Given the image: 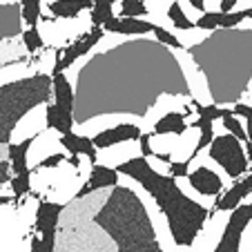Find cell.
I'll return each instance as SVG.
<instances>
[{
	"mask_svg": "<svg viewBox=\"0 0 252 252\" xmlns=\"http://www.w3.org/2000/svg\"><path fill=\"white\" fill-rule=\"evenodd\" d=\"M188 116L183 114V112H167V114H163L161 119L154 123L152 127V136H167V134H172V136H183V134L188 132Z\"/></svg>",
	"mask_w": 252,
	"mask_h": 252,
	"instance_id": "cell-20",
	"label": "cell"
},
{
	"mask_svg": "<svg viewBox=\"0 0 252 252\" xmlns=\"http://www.w3.org/2000/svg\"><path fill=\"white\" fill-rule=\"evenodd\" d=\"M188 2H190V7L192 9H196V11H201V14H205V0H188Z\"/></svg>",
	"mask_w": 252,
	"mask_h": 252,
	"instance_id": "cell-35",
	"label": "cell"
},
{
	"mask_svg": "<svg viewBox=\"0 0 252 252\" xmlns=\"http://www.w3.org/2000/svg\"><path fill=\"white\" fill-rule=\"evenodd\" d=\"M246 16H248V20H252V7H248L246 9Z\"/></svg>",
	"mask_w": 252,
	"mask_h": 252,
	"instance_id": "cell-37",
	"label": "cell"
},
{
	"mask_svg": "<svg viewBox=\"0 0 252 252\" xmlns=\"http://www.w3.org/2000/svg\"><path fill=\"white\" fill-rule=\"evenodd\" d=\"M167 174L174 176V179H188L190 174V163L188 161H172L167 165Z\"/></svg>",
	"mask_w": 252,
	"mask_h": 252,
	"instance_id": "cell-30",
	"label": "cell"
},
{
	"mask_svg": "<svg viewBox=\"0 0 252 252\" xmlns=\"http://www.w3.org/2000/svg\"><path fill=\"white\" fill-rule=\"evenodd\" d=\"M188 183H190L192 190L199 192L201 196H212V199H219L225 188L223 179L205 165H199L196 170H192L190 174H188Z\"/></svg>",
	"mask_w": 252,
	"mask_h": 252,
	"instance_id": "cell-13",
	"label": "cell"
},
{
	"mask_svg": "<svg viewBox=\"0 0 252 252\" xmlns=\"http://www.w3.org/2000/svg\"><path fill=\"white\" fill-rule=\"evenodd\" d=\"M20 40H23V47H25V52H27L29 56L38 54L40 49L45 47V40H43V36H40L38 27H27L23 32V36H20Z\"/></svg>",
	"mask_w": 252,
	"mask_h": 252,
	"instance_id": "cell-25",
	"label": "cell"
},
{
	"mask_svg": "<svg viewBox=\"0 0 252 252\" xmlns=\"http://www.w3.org/2000/svg\"><path fill=\"white\" fill-rule=\"evenodd\" d=\"M252 223V203H241L230 212V219L225 223L221 239L214 248V252H241V241L246 228Z\"/></svg>",
	"mask_w": 252,
	"mask_h": 252,
	"instance_id": "cell-8",
	"label": "cell"
},
{
	"mask_svg": "<svg viewBox=\"0 0 252 252\" xmlns=\"http://www.w3.org/2000/svg\"><path fill=\"white\" fill-rule=\"evenodd\" d=\"M119 2V0H98L94 7H92L90 11V20L92 25H96V27H103L105 23L110 18H114V5Z\"/></svg>",
	"mask_w": 252,
	"mask_h": 252,
	"instance_id": "cell-23",
	"label": "cell"
},
{
	"mask_svg": "<svg viewBox=\"0 0 252 252\" xmlns=\"http://www.w3.org/2000/svg\"><path fill=\"white\" fill-rule=\"evenodd\" d=\"M103 36H105L103 27L92 25V27L87 29V32H83L76 40H71V43H67L65 47L56 49V61H54L52 74H65V71L78 61V58L87 56V54H90L92 49L103 40Z\"/></svg>",
	"mask_w": 252,
	"mask_h": 252,
	"instance_id": "cell-7",
	"label": "cell"
},
{
	"mask_svg": "<svg viewBox=\"0 0 252 252\" xmlns=\"http://www.w3.org/2000/svg\"><path fill=\"white\" fill-rule=\"evenodd\" d=\"M11 163L7 157H0V188L2 186H9L11 183Z\"/></svg>",
	"mask_w": 252,
	"mask_h": 252,
	"instance_id": "cell-32",
	"label": "cell"
},
{
	"mask_svg": "<svg viewBox=\"0 0 252 252\" xmlns=\"http://www.w3.org/2000/svg\"><path fill=\"white\" fill-rule=\"evenodd\" d=\"M54 81V105L61 112V116L65 119V123L74 129V85L69 83L67 74H52Z\"/></svg>",
	"mask_w": 252,
	"mask_h": 252,
	"instance_id": "cell-12",
	"label": "cell"
},
{
	"mask_svg": "<svg viewBox=\"0 0 252 252\" xmlns=\"http://www.w3.org/2000/svg\"><path fill=\"white\" fill-rule=\"evenodd\" d=\"M11 65H27V61H16V63H0V69H5V67H11Z\"/></svg>",
	"mask_w": 252,
	"mask_h": 252,
	"instance_id": "cell-36",
	"label": "cell"
},
{
	"mask_svg": "<svg viewBox=\"0 0 252 252\" xmlns=\"http://www.w3.org/2000/svg\"><path fill=\"white\" fill-rule=\"evenodd\" d=\"M232 114L234 116H241L246 121V132H248V141L252 145V105H246V103H237L232 107Z\"/></svg>",
	"mask_w": 252,
	"mask_h": 252,
	"instance_id": "cell-29",
	"label": "cell"
},
{
	"mask_svg": "<svg viewBox=\"0 0 252 252\" xmlns=\"http://www.w3.org/2000/svg\"><path fill=\"white\" fill-rule=\"evenodd\" d=\"M54 98V81L47 71L7 81L0 85V145L7 148L18 123L32 110Z\"/></svg>",
	"mask_w": 252,
	"mask_h": 252,
	"instance_id": "cell-5",
	"label": "cell"
},
{
	"mask_svg": "<svg viewBox=\"0 0 252 252\" xmlns=\"http://www.w3.org/2000/svg\"><path fill=\"white\" fill-rule=\"evenodd\" d=\"M221 123H223V127L228 129L232 136H237L239 141L243 143V145H250V141H248V132H246V125H241V121L237 119V116L232 114V107H225L223 110V116H221ZM252 148V145H250Z\"/></svg>",
	"mask_w": 252,
	"mask_h": 252,
	"instance_id": "cell-22",
	"label": "cell"
},
{
	"mask_svg": "<svg viewBox=\"0 0 252 252\" xmlns=\"http://www.w3.org/2000/svg\"><path fill=\"white\" fill-rule=\"evenodd\" d=\"M248 194H252V172L246 174L243 179H239V181H234V186H230L228 190H223V194L214 201V208L210 210V214L214 217L217 212H232L234 208H239L243 203V199Z\"/></svg>",
	"mask_w": 252,
	"mask_h": 252,
	"instance_id": "cell-14",
	"label": "cell"
},
{
	"mask_svg": "<svg viewBox=\"0 0 252 252\" xmlns=\"http://www.w3.org/2000/svg\"><path fill=\"white\" fill-rule=\"evenodd\" d=\"M248 20L246 9L239 11H230V14H223V11H205L199 18L194 20L196 29H203V32H214V29H234L239 25Z\"/></svg>",
	"mask_w": 252,
	"mask_h": 252,
	"instance_id": "cell-16",
	"label": "cell"
},
{
	"mask_svg": "<svg viewBox=\"0 0 252 252\" xmlns=\"http://www.w3.org/2000/svg\"><path fill=\"white\" fill-rule=\"evenodd\" d=\"M143 136V129L141 125L136 123H119V125H112L107 129H100L92 136L94 141L96 150H110L114 145H121V143H129V141H138Z\"/></svg>",
	"mask_w": 252,
	"mask_h": 252,
	"instance_id": "cell-10",
	"label": "cell"
},
{
	"mask_svg": "<svg viewBox=\"0 0 252 252\" xmlns=\"http://www.w3.org/2000/svg\"><path fill=\"white\" fill-rule=\"evenodd\" d=\"M92 0H47L45 9L54 20H74L83 11H92Z\"/></svg>",
	"mask_w": 252,
	"mask_h": 252,
	"instance_id": "cell-18",
	"label": "cell"
},
{
	"mask_svg": "<svg viewBox=\"0 0 252 252\" xmlns=\"http://www.w3.org/2000/svg\"><path fill=\"white\" fill-rule=\"evenodd\" d=\"M116 172L121 176H127V179L136 181L154 199L161 214L165 217V223L174 246H194V241L203 232L208 219H212L210 208H205L203 203L188 196L179 186V179H174L170 174H161L158 170H154L150 165L148 158L143 157H134L125 163H119Z\"/></svg>",
	"mask_w": 252,
	"mask_h": 252,
	"instance_id": "cell-3",
	"label": "cell"
},
{
	"mask_svg": "<svg viewBox=\"0 0 252 252\" xmlns=\"http://www.w3.org/2000/svg\"><path fill=\"white\" fill-rule=\"evenodd\" d=\"M119 179H121V174L116 172V167L94 163V165H92V170H90V179H87V181L78 188V192H76V196H74V199L81 201V199H85V196L94 194V192H98V190L116 188V186H119Z\"/></svg>",
	"mask_w": 252,
	"mask_h": 252,
	"instance_id": "cell-11",
	"label": "cell"
},
{
	"mask_svg": "<svg viewBox=\"0 0 252 252\" xmlns=\"http://www.w3.org/2000/svg\"><path fill=\"white\" fill-rule=\"evenodd\" d=\"M45 121H47V127L49 129H56L58 134H67V132H74L69 125L65 123V119L61 116V112L56 110L54 103H47L45 105Z\"/></svg>",
	"mask_w": 252,
	"mask_h": 252,
	"instance_id": "cell-26",
	"label": "cell"
},
{
	"mask_svg": "<svg viewBox=\"0 0 252 252\" xmlns=\"http://www.w3.org/2000/svg\"><path fill=\"white\" fill-rule=\"evenodd\" d=\"M208 157L232 181H239V179H243L250 172V158H248L246 145L237 136H232L230 132L219 134V136L212 138V143H210V148H208Z\"/></svg>",
	"mask_w": 252,
	"mask_h": 252,
	"instance_id": "cell-6",
	"label": "cell"
},
{
	"mask_svg": "<svg viewBox=\"0 0 252 252\" xmlns=\"http://www.w3.org/2000/svg\"><path fill=\"white\" fill-rule=\"evenodd\" d=\"M69 157H65V154H52V157H47V158H43V161L38 163V165L33 167L32 172H38V170H47V167H58L61 163H65Z\"/></svg>",
	"mask_w": 252,
	"mask_h": 252,
	"instance_id": "cell-31",
	"label": "cell"
},
{
	"mask_svg": "<svg viewBox=\"0 0 252 252\" xmlns=\"http://www.w3.org/2000/svg\"><path fill=\"white\" fill-rule=\"evenodd\" d=\"M23 9L18 0H2L0 2V43H11L20 38L25 32Z\"/></svg>",
	"mask_w": 252,
	"mask_h": 252,
	"instance_id": "cell-9",
	"label": "cell"
},
{
	"mask_svg": "<svg viewBox=\"0 0 252 252\" xmlns=\"http://www.w3.org/2000/svg\"><path fill=\"white\" fill-rule=\"evenodd\" d=\"M33 145V138H25L20 143H9L7 145V158L11 163V174L14 176H32L29 167V150Z\"/></svg>",
	"mask_w": 252,
	"mask_h": 252,
	"instance_id": "cell-19",
	"label": "cell"
},
{
	"mask_svg": "<svg viewBox=\"0 0 252 252\" xmlns=\"http://www.w3.org/2000/svg\"><path fill=\"white\" fill-rule=\"evenodd\" d=\"M150 138H152V134H143V136L138 138V148H141L143 158H152L154 157V150H152V145H150Z\"/></svg>",
	"mask_w": 252,
	"mask_h": 252,
	"instance_id": "cell-33",
	"label": "cell"
},
{
	"mask_svg": "<svg viewBox=\"0 0 252 252\" xmlns=\"http://www.w3.org/2000/svg\"><path fill=\"white\" fill-rule=\"evenodd\" d=\"M157 25L150 23L145 18H123V16H114L103 25L105 33H116V36H148L154 33Z\"/></svg>",
	"mask_w": 252,
	"mask_h": 252,
	"instance_id": "cell-15",
	"label": "cell"
},
{
	"mask_svg": "<svg viewBox=\"0 0 252 252\" xmlns=\"http://www.w3.org/2000/svg\"><path fill=\"white\" fill-rule=\"evenodd\" d=\"M58 143L67 150L69 157H85L92 165L98 163V150H96L94 141L90 136H83V134H76V132H67V134H61Z\"/></svg>",
	"mask_w": 252,
	"mask_h": 252,
	"instance_id": "cell-17",
	"label": "cell"
},
{
	"mask_svg": "<svg viewBox=\"0 0 252 252\" xmlns=\"http://www.w3.org/2000/svg\"><path fill=\"white\" fill-rule=\"evenodd\" d=\"M188 56L205 78L217 107H234L252 85V27L214 29L208 38L188 47Z\"/></svg>",
	"mask_w": 252,
	"mask_h": 252,
	"instance_id": "cell-2",
	"label": "cell"
},
{
	"mask_svg": "<svg viewBox=\"0 0 252 252\" xmlns=\"http://www.w3.org/2000/svg\"><path fill=\"white\" fill-rule=\"evenodd\" d=\"M167 18H170V23L174 25L176 29H181V32H190V29H196L194 27V20H190L186 16V11H183L181 2L179 0H172L170 7H167Z\"/></svg>",
	"mask_w": 252,
	"mask_h": 252,
	"instance_id": "cell-24",
	"label": "cell"
},
{
	"mask_svg": "<svg viewBox=\"0 0 252 252\" xmlns=\"http://www.w3.org/2000/svg\"><path fill=\"white\" fill-rule=\"evenodd\" d=\"M94 223L114 241L119 252H163L148 208L127 186L112 188L94 214Z\"/></svg>",
	"mask_w": 252,
	"mask_h": 252,
	"instance_id": "cell-4",
	"label": "cell"
},
{
	"mask_svg": "<svg viewBox=\"0 0 252 252\" xmlns=\"http://www.w3.org/2000/svg\"><path fill=\"white\" fill-rule=\"evenodd\" d=\"M23 9V23L25 27H38L43 18V0H18Z\"/></svg>",
	"mask_w": 252,
	"mask_h": 252,
	"instance_id": "cell-21",
	"label": "cell"
},
{
	"mask_svg": "<svg viewBox=\"0 0 252 252\" xmlns=\"http://www.w3.org/2000/svg\"><path fill=\"white\" fill-rule=\"evenodd\" d=\"M119 2L123 18H145L150 14V7L145 5V0H119Z\"/></svg>",
	"mask_w": 252,
	"mask_h": 252,
	"instance_id": "cell-27",
	"label": "cell"
},
{
	"mask_svg": "<svg viewBox=\"0 0 252 252\" xmlns=\"http://www.w3.org/2000/svg\"><path fill=\"white\" fill-rule=\"evenodd\" d=\"M237 2H239V0H219V11H223V14H230V11H234Z\"/></svg>",
	"mask_w": 252,
	"mask_h": 252,
	"instance_id": "cell-34",
	"label": "cell"
},
{
	"mask_svg": "<svg viewBox=\"0 0 252 252\" xmlns=\"http://www.w3.org/2000/svg\"><path fill=\"white\" fill-rule=\"evenodd\" d=\"M154 38H157L158 43H163L165 47H170V49H186L183 47V43L176 38L174 33L167 32L165 27H158V25H157V29H154Z\"/></svg>",
	"mask_w": 252,
	"mask_h": 252,
	"instance_id": "cell-28",
	"label": "cell"
},
{
	"mask_svg": "<svg viewBox=\"0 0 252 252\" xmlns=\"http://www.w3.org/2000/svg\"><path fill=\"white\" fill-rule=\"evenodd\" d=\"M74 94V125L85 127L100 116L145 119L161 96L192 100V87L170 47L138 36L94 54L78 71Z\"/></svg>",
	"mask_w": 252,
	"mask_h": 252,
	"instance_id": "cell-1",
	"label": "cell"
}]
</instances>
